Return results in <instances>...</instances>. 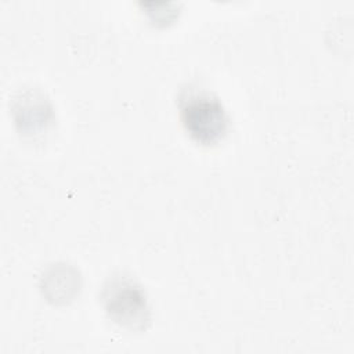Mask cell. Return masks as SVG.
<instances>
[{"instance_id": "6da1fadb", "label": "cell", "mask_w": 354, "mask_h": 354, "mask_svg": "<svg viewBox=\"0 0 354 354\" xmlns=\"http://www.w3.org/2000/svg\"><path fill=\"white\" fill-rule=\"evenodd\" d=\"M181 120L187 133L199 144L218 142L228 130V116L213 94L191 93L181 101Z\"/></svg>"}, {"instance_id": "7a4b0ae2", "label": "cell", "mask_w": 354, "mask_h": 354, "mask_svg": "<svg viewBox=\"0 0 354 354\" xmlns=\"http://www.w3.org/2000/svg\"><path fill=\"white\" fill-rule=\"evenodd\" d=\"M104 303L109 317L130 329L142 328L148 321V307L142 290L131 281L115 279L104 290Z\"/></svg>"}]
</instances>
